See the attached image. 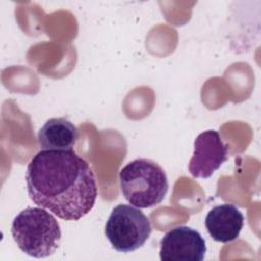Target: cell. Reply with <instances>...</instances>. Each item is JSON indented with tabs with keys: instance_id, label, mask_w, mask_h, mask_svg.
Wrapping results in <instances>:
<instances>
[{
	"instance_id": "obj_1",
	"label": "cell",
	"mask_w": 261,
	"mask_h": 261,
	"mask_svg": "<svg viewBox=\"0 0 261 261\" xmlns=\"http://www.w3.org/2000/svg\"><path fill=\"white\" fill-rule=\"evenodd\" d=\"M31 200L63 220H79L95 205L96 178L88 162L73 150H41L25 173Z\"/></svg>"
},
{
	"instance_id": "obj_2",
	"label": "cell",
	"mask_w": 261,
	"mask_h": 261,
	"mask_svg": "<svg viewBox=\"0 0 261 261\" xmlns=\"http://www.w3.org/2000/svg\"><path fill=\"white\" fill-rule=\"evenodd\" d=\"M11 234L17 247L34 258L51 256L61 239L59 223L43 207L21 210L12 221Z\"/></svg>"
},
{
	"instance_id": "obj_3",
	"label": "cell",
	"mask_w": 261,
	"mask_h": 261,
	"mask_svg": "<svg viewBox=\"0 0 261 261\" xmlns=\"http://www.w3.org/2000/svg\"><path fill=\"white\" fill-rule=\"evenodd\" d=\"M119 185L126 201L141 209L160 204L168 191L163 168L146 158L135 159L123 166L119 172Z\"/></svg>"
},
{
	"instance_id": "obj_4",
	"label": "cell",
	"mask_w": 261,
	"mask_h": 261,
	"mask_svg": "<svg viewBox=\"0 0 261 261\" xmlns=\"http://www.w3.org/2000/svg\"><path fill=\"white\" fill-rule=\"evenodd\" d=\"M152 227L148 217L133 205L114 207L105 224V236L118 252L128 253L141 248L149 239Z\"/></svg>"
},
{
	"instance_id": "obj_5",
	"label": "cell",
	"mask_w": 261,
	"mask_h": 261,
	"mask_svg": "<svg viewBox=\"0 0 261 261\" xmlns=\"http://www.w3.org/2000/svg\"><path fill=\"white\" fill-rule=\"evenodd\" d=\"M227 146L213 129L201 133L194 142V153L189 162V171L194 177H210L227 159Z\"/></svg>"
},
{
	"instance_id": "obj_6",
	"label": "cell",
	"mask_w": 261,
	"mask_h": 261,
	"mask_svg": "<svg viewBox=\"0 0 261 261\" xmlns=\"http://www.w3.org/2000/svg\"><path fill=\"white\" fill-rule=\"evenodd\" d=\"M162 261H202L206 253L205 241L199 231L189 226H176L160 240Z\"/></svg>"
},
{
	"instance_id": "obj_7",
	"label": "cell",
	"mask_w": 261,
	"mask_h": 261,
	"mask_svg": "<svg viewBox=\"0 0 261 261\" xmlns=\"http://www.w3.org/2000/svg\"><path fill=\"white\" fill-rule=\"evenodd\" d=\"M205 226L214 241L229 243L240 236L244 226V215L232 204L218 205L206 215Z\"/></svg>"
},
{
	"instance_id": "obj_8",
	"label": "cell",
	"mask_w": 261,
	"mask_h": 261,
	"mask_svg": "<svg viewBox=\"0 0 261 261\" xmlns=\"http://www.w3.org/2000/svg\"><path fill=\"white\" fill-rule=\"evenodd\" d=\"M77 138V128L64 117L48 119L38 133V142L42 150H72Z\"/></svg>"
}]
</instances>
